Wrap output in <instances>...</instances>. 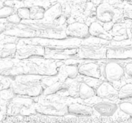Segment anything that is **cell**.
<instances>
[{
	"label": "cell",
	"mask_w": 132,
	"mask_h": 123,
	"mask_svg": "<svg viewBox=\"0 0 132 123\" xmlns=\"http://www.w3.org/2000/svg\"><path fill=\"white\" fill-rule=\"evenodd\" d=\"M79 74L88 78L99 79L102 76L101 68L97 64L94 62H88L81 64L79 66Z\"/></svg>",
	"instance_id": "cell-14"
},
{
	"label": "cell",
	"mask_w": 132,
	"mask_h": 123,
	"mask_svg": "<svg viewBox=\"0 0 132 123\" xmlns=\"http://www.w3.org/2000/svg\"><path fill=\"white\" fill-rule=\"evenodd\" d=\"M10 78H11L0 76V91L10 88L12 81L10 79Z\"/></svg>",
	"instance_id": "cell-26"
},
{
	"label": "cell",
	"mask_w": 132,
	"mask_h": 123,
	"mask_svg": "<svg viewBox=\"0 0 132 123\" xmlns=\"http://www.w3.org/2000/svg\"><path fill=\"white\" fill-rule=\"evenodd\" d=\"M129 27L125 23H115L113 29L111 31L112 38L116 41H123L130 38Z\"/></svg>",
	"instance_id": "cell-16"
},
{
	"label": "cell",
	"mask_w": 132,
	"mask_h": 123,
	"mask_svg": "<svg viewBox=\"0 0 132 123\" xmlns=\"http://www.w3.org/2000/svg\"><path fill=\"white\" fill-rule=\"evenodd\" d=\"M36 101L32 97L15 96L5 106V114L8 117L30 116L37 114Z\"/></svg>",
	"instance_id": "cell-2"
},
{
	"label": "cell",
	"mask_w": 132,
	"mask_h": 123,
	"mask_svg": "<svg viewBox=\"0 0 132 123\" xmlns=\"http://www.w3.org/2000/svg\"><path fill=\"white\" fill-rule=\"evenodd\" d=\"M110 123H119V122H110Z\"/></svg>",
	"instance_id": "cell-39"
},
{
	"label": "cell",
	"mask_w": 132,
	"mask_h": 123,
	"mask_svg": "<svg viewBox=\"0 0 132 123\" xmlns=\"http://www.w3.org/2000/svg\"><path fill=\"white\" fill-rule=\"evenodd\" d=\"M6 29V26L4 24H0V35L2 34Z\"/></svg>",
	"instance_id": "cell-31"
},
{
	"label": "cell",
	"mask_w": 132,
	"mask_h": 123,
	"mask_svg": "<svg viewBox=\"0 0 132 123\" xmlns=\"http://www.w3.org/2000/svg\"><path fill=\"white\" fill-rule=\"evenodd\" d=\"M95 95V90L92 87L85 82H80L79 87V97L82 100L91 99Z\"/></svg>",
	"instance_id": "cell-18"
},
{
	"label": "cell",
	"mask_w": 132,
	"mask_h": 123,
	"mask_svg": "<svg viewBox=\"0 0 132 123\" xmlns=\"http://www.w3.org/2000/svg\"><path fill=\"white\" fill-rule=\"evenodd\" d=\"M119 110L126 115L132 118V102L129 101L121 102L119 104Z\"/></svg>",
	"instance_id": "cell-22"
},
{
	"label": "cell",
	"mask_w": 132,
	"mask_h": 123,
	"mask_svg": "<svg viewBox=\"0 0 132 123\" xmlns=\"http://www.w3.org/2000/svg\"><path fill=\"white\" fill-rule=\"evenodd\" d=\"M63 73L65 74V76L67 78L71 79H74L79 76V67L75 65H67L63 69Z\"/></svg>",
	"instance_id": "cell-20"
},
{
	"label": "cell",
	"mask_w": 132,
	"mask_h": 123,
	"mask_svg": "<svg viewBox=\"0 0 132 123\" xmlns=\"http://www.w3.org/2000/svg\"><path fill=\"white\" fill-rule=\"evenodd\" d=\"M65 35L68 37L85 39L90 36L89 26L81 22H74L67 26L65 29Z\"/></svg>",
	"instance_id": "cell-10"
},
{
	"label": "cell",
	"mask_w": 132,
	"mask_h": 123,
	"mask_svg": "<svg viewBox=\"0 0 132 123\" xmlns=\"http://www.w3.org/2000/svg\"><path fill=\"white\" fill-rule=\"evenodd\" d=\"M17 14L21 20H29L30 19L31 12L30 8L27 7H21L18 8Z\"/></svg>",
	"instance_id": "cell-23"
},
{
	"label": "cell",
	"mask_w": 132,
	"mask_h": 123,
	"mask_svg": "<svg viewBox=\"0 0 132 123\" xmlns=\"http://www.w3.org/2000/svg\"><path fill=\"white\" fill-rule=\"evenodd\" d=\"M88 26L89 33H90V36L104 40L113 39L111 34L106 32L105 29L103 28V26H102L98 22H93Z\"/></svg>",
	"instance_id": "cell-17"
},
{
	"label": "cell",
	"mask_w": 132,
	"mask_h": 123,
	"mask_svg": "<svg viewBox=\"0 0 132 123\" xmlns=\"http://www.w3.org/2000/svg\"><path fill=\"white\" fill-rule=\"evenodd\" d=\"M77 123V122H76ZM84 123H101V122H84Z\"/></svg>",
	"instance_id": "cell-36"
},
{
	"label": "cell",
	"mask_w": 132,
	"mask_h": 123,
	"mask_svg": "<svg viewBox=\"0 0 132 123\" xmlns=\"http://www.w3.org/2000/svg\"><path fill=\"white\" fill-rule=\"evenodd\" d=\"M68 104L59 97H46L36 105L37 114L53 117H64L68 115Z\"/></svg>",
	"instance_id": "cell-3"
},
{
	"label": "cell",
	"mask_w": 132,
	"mask_h": 123,
	"mask_svg": "<svg viewBox=\"0 0 132 123\" xmlns=\"http://www.w3.org/2000/svg\"><path fill=\"white\" fill-rule=\"evenodd\" d=\"M60 123H76L73 121H66V122H62Z\"/></svg>",
	"instance_id": "cell-34"
},
{
	"label": "cell",
	"mask_w": 132,
	"mask_h": 123,
	"mask_svg": "<svg viewBox=\"0 0 132 123\" xmlns=\"http://www.w3.org/2000/svg\"><path fill=\"white\" fill-rule=\"evenodd\" d=\"M129 31H130V35L132 36V23H131V24L129 26Z\"/></svg>",
	"instance_id": "cell-32"
},
{
	"label": "cell",
	"mask_w": 132,
	"mask_h": 123,
	"mask_svg": "<svg viewBox=\"0 0 132 123\" xmlns=\"http://www.w3.org/2000/svg\"><path fill=\"white\" fill-rule=\"evenodd\" d=\"M97 97L104 99L114 100L118 98V90L113 87L112 83L104 81L101 83L95 90Z\"/></svg>",
	"instance_id": "cell-12"
},
{
	"label": "cell",
	"mask_w": 132,
	"mask_h": 123,
	"mask_svg": "<svg viewBox=\"0 0 132 123\" xmlns=\"http://www.w3.org/2000/svg\"><path fill=\"white\" fill-rule=\"evenodd\" d=\"M94 114L101 117H112L118 111L119 105L109 101H101L92 106Z\"/></svg>",
	"instance_id": "cell-11"
},
{
	"label": "cell",
	"mask_w": 132,
	"mask_h": 123,
	"mask_svg": "<svg viewBox=\"0 0 132 123\" xmlns=\"http://www.w3.org/2000/svg\"><path fill=\"white\" fill-rule=\"evenodd\" d=\"M28 68V74L37 76H54L59 73V67L56 63L54 62L30 64Z\"/></svg>",
	"instance_id": "cell-7"
},
{
	"label": "cell",
	"mask_w": 132,
	"mask_h": 123,
	"mask_svg": "<svg viewBox=\"0 0 132 123\" xmlns=\"http://www.w3.org/2000/svg\"><path fill=\"white\" fill-rule=\"evenodd\" d=\"M123 17L126 19L132 20V4L125 3L122 5Z\"/></svg>",
	"instance_id": "cell-25"
},
{
	"label": "cell",
	"mask_w": 132,
	"mask_h": 123,
	"mask_svg": "<svg viewBox=\"0 0 132 123\" xmlns=\"http://www.w3.org/2000/svg\"><path fill=\"white\" fill-rule=\"evenodd\" d=\"M14 14V9L12 6H4L0 8V19H7Z\"/></svg>",
	"instance_id": "cell-24"
},
{
	"label": "cell",
	"mask_w": 132,
	"mask_h": 123,
	"mask_svg": "<svg viewBox=\"0 0 132 123\" xmlns=\"http://www.w3.org/2000/svg\"><path fill=\"white\" fill-rule=\"evenodd\" d=\"M125 74L129 78H132V62L126 64L124 67Z\"/></svg>",
	"instance_id": "cell-28"
},
{
	"label": "cell",
	"mask_w": 132,
	"mask_h": 123,
	"mask_svg": "<svg viewBox=\"0 0 132 123\" xmlns=\"http://www.w3.org/2000/svg\"><path fill=\"white\" fill-rule=\"evenodd\" d=\"M123 1H125L126 3H132V0H122Z\"/></svg>",
	"instance_id": "cell-33"
},
{
	"label": "cell",
	"mask_w": 132,
	"mask_h": 123,
	"mask_svg": "<svg viewBox=\"0 0 132 123\" xmlns=\"http://www.w3.org/2000/svg\"><path fill=\"white\" fill-rule=\"evenodd\" d=\"M1 111V101H0V112Z\"/></svg>",
	"instance_id": "cell-38"
},
{
	"label": "cell",
	"mask_w": 132,
	"mask_h": 123,
	"mask_svg": "<svg viewBox=\"0 0 132 123\" xmlns=\"http://www.w3.org/2000/svg\"><path fill=\"white\" fill-rule=\"evenodd\" d=\"M68 115L78 117H91L94 114L92 106L81 103H70L68 106Z\"/></svg>",
	"instance_id": "cell-13"
},
{
	"label": "cell",
	"mask_w": 132,
	"mask_h": 123,
	"mask_svg": "<svg viewBox=\"0 0 132 123\" xmlns=\"http://www.w3.org/2000/svg\"><path fill=\"white\" fill-rule=\"evenodd\" d=\"M114 22H110V23H104V25H103V28L104 29H105V31L106 32H110L112 31V29H113V26L115 24Z\"/></svg>",
	"instance_id": "cell-30"
},
{
	"label": "cell",
	"mask_w": 132,
	"mask_h": 123,
	"mask_svg": "<svg viewBox=\"0 0 132 123\" xmlns=\"http://www.w3.org/2000/svg\"><path fill=\"white\" fill-rule=\"evenodd\" d=\"M28 123H43V122H28Z\"/></svg>",
	"instance_id": "cell-37"
},
{
	"label": "cell",
	"mask_w": 132,
	"mask_h": 123,
	"mask_svg": "<svg viewBox=\"0 0 132 123\" xmlns=\"http://www.w3.org/2000/svg\"><path fill=\"white\" fill-rule=\"evenodd\" d=\"M10 88L16 96L34 98L43 94L46 87L39 79H28V76L20 75L13 78Z\"/></svg>",
	"instance_id": "cell-1"
},
{
	"label": "cell",
	"mask_w": 132,
	"mask_h": 123,
	"mask_svg": "<svg viewBox=\"0 0 132 123\" xmlns=\"http://www.w3.org/2000/svg\"><path fill=\"white\" fill-rule=\"evenodd\" d=\"M24 66L18 64L10 58H0V76L8 78H14L20 75L27 74Z\"/></svg>",
	"instance_id": "cell-5"
},
{
	"label": "cell",
	"mask_w": 132,
	"mask_h": 123,
	"mask_svg": "<svg viewBox=\"0 0 132 123\" xmlns=\"http://www.w3.org/2000/svg\"><path fill=\"white\" fill-rule=\"evenodd\" d=\"M9 23H11L13 24H18L19 23H20V22L21 21V19L19 17V15H18V14H13L12 15H11L10 16H9V17L6 19Z\"/></svg>",
	"instance_id": "cell-27"
},
{
	"label": "cell",
	"mask_w": 132,
	"mask_h": 123,
	"mask_svg": "<svg viewBox=\"0 0 132 123\" xmlns=\"http://www.w3.org/2000/svg\"><path fill=\"white\" fill-rule=\"evenodd\" d=\"M30 19L32 20H42L44 19L45 10L41 6H36L30 8Z\"/></svg>",
	"instance_id": "cell-21"
},
{
	"label": "cell",
	"mask_w": 132,
	"mask_h": 123,
	"mask_svg": "<svg viewBox=\"0 0 132 123\" xmlns=\"http://www.w3.org/2000/svg\"><path fill=\"white\" fill-rule=\"evenodd\" d=\"M104 77L109 83H114L121 81L125 76V69L119 63L110 61L104 67Z\"/></svg>",
	"instance_id": "cell-9"
},
{
	"label": "cell",
	"mask_w": 132,
	"mask_h": 123,
	"mask_svg": "<svg viewBox=\"0 0 132 123\" xmlns=\"http://www.w3.org/2000/svg\"><path fill=\"white\" fill-rule=\"evenodd\" d=\"M45 48L40 45H28L21 47H17L16 56L19 60H26L32 57H44Z\"/></svg>",
	"instance_id": "cell-8"
},
{
	"label": "cell",
	"mask_w": 132,
	"mask_h": 123,
	"mask_svg": "<svg viewBox=\"0 0 132 123\" xmlns=\"http://www.w3.org/2000/svg\"><path fill=\"white\" fill-rule=\"evenodd\" d=\"M122 0H105L104 2L106 3L109 4L111 6H117V5H120L123 4Z\"/></svg>",
	"instance_id": "cell-29"
},
{
	"label": "cell",
	"mask_w": 132,
	"mask_h": 123,
	"mask_svg": "<svg viewBox=\"0 0 132 123\" xmlns=\"http://www.w3.org/2000/svg\"><path fill=\"white\" fill-rule=\"evenodd\" d=\"M70 86V84L69 83H66L65 81H59L46 87L43 95L45 96H57V95L64 93L68 94Z\"/></svg>",
	"instance_id": "cell-15"
},
{
	"label": "cell",
	"mask_w": 132,
	"mask_h": 123,
	"mask_svg": "<svg viewBox=\"0 0 132 123\" xmlns=\"http://www.w3.org/2000/svg\"><path fill=\"white\" fill-rule=\"evenodd\" d=\"M132 98V83L124 85L118 90V99L120 100H126Z\"/></svg>",
	"instance_id": "cell-19"
},
{
	"label": "cell",
	"mask_w": 132,
	"mask_h": 123,
	"mask_svg": "<svg viewBox=\"0 0 132 123\" xmlns=\"http://www.w3.org/2000/svg\"><path fill=\"white\" fill-rule=\"evenodd\" d=\"M9 123H28V122H9Z\"/></svg>",
	"instance_id": "cell-35"
},
{
	"label": "cell",
	"mask_w": 132,
	"mask_h": 123,
	"mask_svg": "<svg viewBox=\"0 0 132 123\" xmlns=\"http://www.w3.org/2000/svg\"><path fill=\"white\" fill-rule=\"evenodd\" d=\"M79 56L85 59H103L106 57L107 49L101 45H82L78 49Z\"/></svg>",
	"instance_id": "cell-6"
},
{
	"label": "cell",
	"mask_w": 132,
	"mask_h": 123,
	"mask_svg": "<svg viewBox=\"0 0 132 123\" xmlns=\"http://www.w3.org/2000/svg\"><path fill=\"white\" fill-rule=\"evenodd\" d=\"M97 19L101 23H106L114 22L123 17L122 9L111 6L109 4L104 2L98 5L95 10Z\"/></svg>",
	"instance_id": "cell-4"
}]
</instances>
